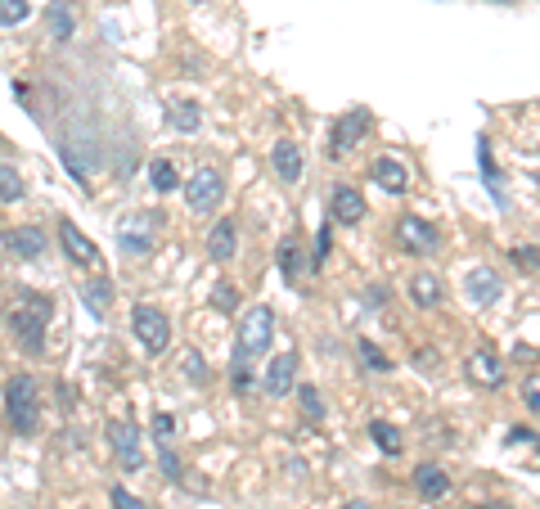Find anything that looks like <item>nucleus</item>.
Masks as SVG:
<instances>
[{
    "mask_svg": "<svg viewBox=\"0 0 540 509\" xmlns=\"http://www.w3.org/2000/svg\"><path fill=\"white\" fill-rule=\"evenodd\" d=\"M185 185V203H189V212L194 217H207V212H216L221 208V199H225V176L216 172V167H198L189 181H180Z\"/></svg>",
    "mask_w": 540,
    "mask_h": 509,
    "instance_id": "4",
    "label": "nucleus"
},
{
    "mask_svg": "<svg viewBox=\"0 0 540 509\" xmlns=\"http://www.w3.org/2000/svg\"><path fill=\"white\" fill-rule=\"evenodd\" d=\"M50 316H54V307H50V298H41V293H23V298L9 307V334H14V343L23 347V352H41L45 347V325H50Z\"/></svg>",
    "mask_w": 540,
    "mask_h": 509,
    "instance_id": "1",
    "label": "nucleus"
},
{
    "mask_svg": "<svg viewBox=\"0 0 540 509\" xmlns=\"http://www.w3.org/2000/svg\"><path fill=\"white\" fill-rule=\"evenodd\" d=\"M270 338H275V311L270 307H248L239 320V334H234V347L239 356H266L270 352Z\"/></svg>",
    "mask_w": 540,
    "mask_h": 509,
    "instance_id": "3",
    "label": "nucleus"
},
{
    "mask_svg": "<svg viewBox=\"0 0 540 509\" xmlns=\"http://www.w3.org/2000/svg\"><path fill=\"white\" fill-rule=\"evenodd\" d=\"M329 221L333 226H356L365 221V194L356 185H333L329 190Z\"/></svg>",
    "mask_w": 540,
    "mask_h": 509,
    "instance_id": "10",
    "label": "nucleus"
},
{
    "mask_svg": "<svg viewBox=\"0 0 540 509\" xmlns=\"http://www.w3.org/2000/svg\"><path fill=\"white\" fill-rule=\"evenodd\" d=\"M509 257H513V266H522V271H540V248H531V244L522 248V244H518Z\"/></svg>",
    "mask_w": 540,
    "mask_h": 509,
    "instance_id": "34",
    "label": "nucleus"
},
{
    "mask_svg": "<svg viewBox=\"0 0 540 509\" xmlns=\"http://www.w3.org/2000/svg\"><path fill=\"white\" fill-rule=\"evenodd\" d=\"M50 32H54V41H72V32H77V14H72V5L68 0H50Z\"/></svg>",
    "mask_w": 540,
    "mask_h": 509,
    "instance_id": "22",
    "label": "nucleus"
},
{
    "mask_svg": "<svg viewBox=\"0 0 540 509\" xmlns=\"http://www.w3.org/2000/svg\"><path fill=\"white\" fill-rule=\"evenodd\" d=\"M369 437H374V446L383 455H401L405 451V442H401V433H396V424H387V419H374L369 424Z\"/></svg>",
    "mask_w": 540,
    "mask_h": 509,
    "instance_id": "24",
    "label": "nucleus"
},
{
    "mask_svg": "<svg viewBox=\"0 0 540 509\" xmlns=\"http://www.w3.org/2000/svg\"><path fill=\"white\" fill-rule=\"evenodd\" d=\"M207 253H212V262H230L239 253V226H234V217H221L207 230Z\"/></svg>",
    "mask_w": 540,
    "mask_h": 509,
    "instance_id": "16",
    "label": "nucleus"
},
{
    "mask_svg": "<svg viewBox=\"0 0 540 509\" xmlns=\"http://www.w3.org/2000/svg\"><path fill=\"white\" fill-rule=\"evenodd\" d=\"M414 491H419L423 500H441L450 491L446 469H441V464H419V469H414Z\"/></svg>",
    "mask_w": 540,
    "mask_h": 509,
    "instance_id": "20",
    "label": "nucleus"
},
{
    "mask_svg": "<svg viewBox=\"0 0 540 509\" xmlns=\"http://www.w3.org/2000/svg\"><path fill=\"white\" fill-rule=\"evenodd\" d=\"M81 302H86L95 316H104L108 311V302H113V293H108V284L104 280H95V284H81Z\"/></svg>",
    "mask_w": 540,
    "mask_h": 509,
    "instance_id": "29",
    "label": "nucleus"
},
{
    "mask_svg": "<svg viewBox=\"0 0 540 509\" xmlns=\"http://www.w3.org/2000/svg\"><path fill=\"white\" fill-rule=\"evenodd\" d=\"M405 293H410V302H414V307H423V311L441 307V298H446V289H441V280H437V275H428V271L410 275V284H405Z\"/></svg>",
    "mask_w": 540,
    "mask_h": 509,
    "instance_id": "19",
    "label": "nucleus"
},
{
    "mask_svg": "<svg viewBox=\"0 0 540 509\" xmlns=\"http://www.w3.org/2000/svg\"><path fill=\"white\" fill-rule=\"evenodd\" d=\"M293 379H297V356L284 352V356H275V361L266 365V374H261V392H266V397H288Z\"/></svg>",
    "mask_w": 540,
    "mask_h": 509,
    "instance_id": "13",
    "label": "nucleus"
},
{
    "mask_svg": "<svg viewBox=\"0 0 540 509\" xmlns=\"http://www.w3.org/2000/svg\"><path fill=\"white\" fill-rule=\"evenodd\" d=\"M270 167H275V176H279L284 185H297V181H302L306 158H302V149H297L293 140H279V145L270 149Z\"/></svg>",
    "mask_w": 540,
    "mask_h": 509,
    "instance_id": "15",
    "label": "nucleus"
},
{
    "mask_svg": "<svg viewBox=\"0 0 540 509\" xmlns=\"http://www.w3.org/2000/svg\"><path fill=\"white\" fill-rule=\"evenodd\" d=\"M131 329H135V338L144 343V352L162 356L171 347V320H167V311L153 307V302H140V307L131 311Z\"/></svg>",
    "mask_w": 540,
    "mask_h": 509,
    "instance_id": "5",
    "label": "nucleus"
},
{
    "mask_svg": "<svg viewBox=\"0 0 540 509\" xmlns=\"http://www.w3.org/2000/svg\"><path fill=\"white\" fill-rule=\"evenodd\" d=\"M171 437H176V415H167V410H158V415H153V442H158V446H167Z\"/></svg>",
    "mask_w": 540,
    "mask_h": 509,
    "instance_id": "31",
    "label": "nucleus"
},
{
    "mask_svg": "<svg viewBox=\"0 0 540 509\" xmlns=\"http://www.w3.org/2000/svg\"><path fill=\"white\" fill-rule=\"evenodd\" d=\"M27 194L23 176H18V167H9L5 158H0V203H18Z\"/></svg>",
    "mask_w": 540,
    "mask_h": 509,
    "instance_id": "25",
    "label": "nucleus"
},
{
    "mask_svg": "<svg viewBox=\"0 0 540 509\" xmlns=\"http://www.w3.org/2000/svg\"><path fill=\"white\" fill-rule=\"evenodd\" d=\"M194 5H207V0H194Z\"/></svg>",
    "mask_w": 540,
    "mask_h": 509,
    "instance_id": "42",
    "label": "nucleus"
},
{
    "mask_svg": "<svg viewBox=\"0 0 540 509\" xmlns=\"http://www.w3.org/2000/svg\"><path fill=\"white\" fill-rule=\"evenodd\" d=\"M464 289H468V302H473V307H491V302H500L504 284L491 266H473V271L464 275Z\"/></svg>",
    "mask_w": 540,
    "mask_h": 509,
    "instance_id": "12",
    "label": "nucleus"
},
{
    "mask_svg": "<svg viewBox=\"0 0 540 509\" xmlns=\"http://www.w3.org/2000/svg\"><path fill=\"white\" fill-rule=\"evenodd\" d=\"M369 176H374V181L383 185L387 194H405V190H410V172H405L401 158H374Z\"/></svg>",
    "mask_w": 540,
    "mask_h": 509,
    "instance_id": "18",
    "label": "nucleus"
},
{
    "mask_svg": "<svg viewBox=\"0 0 540 509\" xmlns=\"http://www.w3.org/2000/svg\"><path fill=\"white\" fill-rule=\"evenodd\" d=\"M396 244H401V253L428 257V253H437L441 235H437V226H432L428 217H414V212H405V217H396Z\"/></svg>",
    "mask_w": 540,
    "mask_h": 509,
    "instance_id": "6",
    "label": "nucleus"
},
{
    "mask_svg": "<svg viewBox=\"0 0 540 509\" xmlns=\"http://www.w3.org/2000/svg\"><path fill=\"white\" fill-rule=\"evenodd\" d=\"M5 415H9V424H14V433H23V437H32L36 428H41V397H36V379H32V374L9 379Z\"/></svg>",
    "mask_w": 540,
    "mask_h": 509,
    "instance_id": "2",
    "label": "nucleus"
},
{
    "mask_svg": "<svg viewBox=\"0 0 540 509\" xmlns=\"http://www.w3.org/2000/svg\"><path fill=\"white\" fill-rule=\"evenodd\" d=\"M149 185L158 194H171V190H180V176H176V163L171 158H153L149 163Z\"/></svg>",
    "mask_w": 540,
    "mask_h": 509,
    "instance_id": "23",
    "label": "nucleus"
},
{
    "mask_svg": "<svg viewBox=\"0 0 540 509\" xmlns=\"http://www.w3.org/2000/svg\"><path fill=\"white\" fill-rule=\"evenodd\" d=\"M59 244H63V253H68V262H77V266H90L95 271L99 266V248L90 244L86 235H81L72 221H59Z\"/></svg>",
    "mask_w": 540,
    "mask_h": 509,
    "instance_id": "14",
    "label": "nucleus"
},
{
    "mask_svg": "<svg viewBox=\"0 0 540 509\" xmlns=\"http://www.w3.org/2000/svg\"><path fill=\"white\" fill-rule=\"evenodd\" d=\"M27 14H32L27 0H0V28H14V23H23Z\"/></svg>",
    "mask_w": 540,
    "mask_h": 509,
    "instance_id": "30",
    "label": "nucleus"
},
{
    "mask_svg": "<svg viewBox=\"0 0 540 509\" xmlns=\"http://www.w3.org/2000/svg\"><path fill=\"white\" fill-rule=\"evenodd\" d=\"M522 401H527L531 415H540V374H531V379L522 383Z\"/></svg>",
    "mask_w": 540,
    "mask_h": 509,
    "instance_id": "36",
    "label": "nucleus"
},
{
    "mask_svg": "<svg viewBox=\"0 0 540 509\" xmlns=\"http://www.w3.org/2000/svg\"><path fill=\"white\" fill-rule=\"evenodd\" d=\"M356 352H360V365H365L369 374H392V361H387V352H383V347H374L369 338H360Z\"/></svg>",
    "mask_w": 540,
    "mask_h": 509,
    "instance_id": "27",
    "label": "nucleus"
},
{
    "mask_svg": "<svg viewBox=\"0 0 540 509\" xmlns=\"http://www.w3.org/2000/svg\"><path fill=\"white\" fill-rule=\"evenodd\" d=\"M252 383H257V379H252V361H248V356H234V361H230V388L239 392V397H248Z\"/></svg>",
    "mask_w": 540,
    "mask_h": 509,
    "instance_id": "28",
    "label": "nucleus"
},
{
    "mask_svg": "<svg viewBox=\"0 0 540 509\" xmlns=\"http://www.w3.org/2000/svg\"><path fill=\"white\" fill-rule=\"evenodd\" d=\"M171 127L185 131V136H189V131H198V127H203V109H198L194 100H180L176 109H171Z\"/></svg>",
    "mask_w": 540,
    "mask_h": 509,
    "instance_id": "26",
    "label": "nucleus"
},
{
    "mask_svg": "<svg viewBox=\"0 0 540 509\" xmlns=\"http://www.w3.org/2000/svg\"><path fill=\"white\" fill-rule=\"evenodd\" d=\"M369 302H378V307L387 302V289H383V284H369Z\"/></svg>",
    "mask_w": 540,
    "mask_h": 509,
    "instance_id": "40",
    "label": "nucleus"
},
{
    "mask_svg": "<svg viewBox=\"0 0 540 509\" xmlns=\"http://www.w3.org/2000/svg\"><path fill=\"white\" fill-rule=\"evenodd\" d=\"M464 374L477 383V388H500L504 383V361L491 352V347H482V352H473L464 361Z\"/></svg>",
    "mask_w": 540,
    "mask_h": 509,
    "instance_id": "11",
    "label": "nucleus"
},
{
    "mask_svg": "<svg viewBox=\"0 0 540 509\" xmlns=\"http://www.w3.org/2000/svg\"><path fill=\"white\" fill-rule=\"evenodd\" d=\"M5 248H9L14 257H23V262H32V257L45 253V230H36V226L5 230Z\"/></svg>",
    "mask_w": 540,
    "mask_h": 509,
    "instance_id": "17",
    "label": "nucleus"
},
{
    "mask_svg": "<svg viewBox=\"0 0 540 509\" xmlns=\"http://www.w3.org/2000/svg\"><path fill=\"white\" fill-rule=\"evenodd\" d=\"M306 266H311V262H306V248H302V239H293V235H288L284 244H279V271H284V280H288V284H297V280H302V275H306Z\"/></svg>",
    "mask_w": 540,
    "mask_h": 509,
    "instance_id": "21",
    "label": "nucleus"
},
{
    "mask_svg": "<svg viewBox=\"0 0 540 509\" xmlns=\"http://www.w3.org/2000/svg\"><path fill=\"white\" fill-rule=\"evenodd\" d=\"M108 446H113V455L126 464V473H135L144 464V451H140V428L131 424V419H113L108 424Z\"/></svg>",
    "mask_w": 540,
    "mask_h": 509,
    "instance_id": "9",
    "label": "nucleus"
},
{
    "mask_svg": "<svg viewBox=\"0 0 540 509\" xmlns=\"http://www.w3.org/2000/svg\"><path fill=\"white\" fill-rule=\"evenodd\" d=\"M374 131V118H369V109H351V113H342L338 118V127H333V145H329V154L333 158H342V154H351V149L360 145V140Z\"/></svg>",
    "mask_w": 540,
    "mask_h": 509,
    "instance_id": "8",
    "label": "nucleus"
},
{
    "mask_svg": "<svg viewBox=\"0 0 540 509\" xmlns=\"http://www.w3.org/2000/svg\"><path fill=\"white\" fill-rule=\"evenodd\" d=\"M108 500H113V509H144V500L131 496L126 487H113V491H108Z\"/></svg>",
    "mask_w": 540,
    "mask_h": 509,
    "instance_id": "38",
    "label": "nucleus"
},
{
    "mask_svg": "<svg viewBox=\"0 0 540 509\" xmlns=\"http://www.w3.org/2000/svg\"><path fill=\"white\" fill-rule=\"evenodd\" d=\"M158 464H162V473H167L171 482H180V455H176V446H158Z\"/></svg>",
    "mask_w": 540,
    "mask_h": 509,
    "instance_id": "33",
    "label": "nucleus"
},
{
    "mask_svg": "<svg viewBox=\"0 0 540 509\" xmlns=\"http://www.w3.org/2000/svg\"><path fill=\"white\" fill-rule=\"evenodd\" d=\"M234 302H239V289H234V284H216V293H212V307L234 311Z\"/></svg>",
    "mask_w": 540,
    "mask_h": 509,
    "instance_id": "35",
    "label": "nucleus"
},
{
    "mask_svg": "<svg viewBox=\"0 0 540 509\" xmlns=\"http://www.w3.org/2000/svg\"><path fill=\"white\" fill-rule=\"evenodd\" d=\"M329 244H333V239H329V226H324V230H320V235H315V257H311V262H315V266H320V262H324V257H329Z\"/></svg>",
    "mask_w": 540,
    "mask_h": 509,
    "instance_id": "39",
    "label": "nucleus"
},
{
    "mask_svg": "<svg viewBox=\"0 0 540 509\" xmlns=\"http://www.w3.org/2000/svg\"><path fill=\"white\" fill-rule=\"evenodd\" d=\"M153 230H158V217L153 212H131V217L117 226V244L131 257H149L153 253Z\"/></svg>",
    "mask_w": 540,
    "mask_h": 509,
    "instance_id": "7",
    "label": "nucleus"
},
{
    "mask_svg": "<svg viewBox=\"0 0 540 509\" xmlns=\"http://www.w3.org/2000/svg\"><path fill=\"white\" fill-rule=\"evenodd\" d=\"M185 379H189V383H207V379H212V370H207L203 352H189V356H185Z\"/></svg>",
    "mask_w": 540,
    "mask_h": 509,
    "instance_id": "32",
    "label": "nucleus"
},
{
    "mask_svg": "<svg viewBox=\"0 0 540 509\" xmlns=\"http://www.w3.org/2000/svg\"><path fill=\"white\" fill-rule=\"evenodd\" d=\"M297 397H302V410H306V415H311V419H324V401H320V392H315V388H302Z\"/></svg>",
    "mask_w": 540,
    "mask_h": 509,
    "instance_id": "37",
    "label": "nucleus"
},
{
    "mask_svg": "<svg viewBox=\"0 0 540 509\" xmlns=\"http://www.w3.org/2000/svg\"><path fill=\"white\" fill-rule=\"evenodd\" d=\"M338 509H374V505H365V500H342Z\"/></svg>",
    "mask_w": 540,
    "mask_h": 509,
    "instance_id": "41",
    "label": "nucleus"
}]
</instances>
